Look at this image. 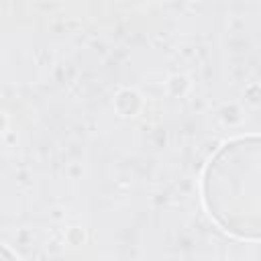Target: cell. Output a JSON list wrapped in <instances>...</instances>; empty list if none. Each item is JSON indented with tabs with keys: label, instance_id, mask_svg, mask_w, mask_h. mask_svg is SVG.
I'll return each mask as SVG.
<instances>
[{
	"label": "cell",
	"instance_id": "obj_1",
	"mask_svg": "<svg viewBox=\"0 0 261 261\" xmlns=\"http://www.w3.org/2000/svg\"><path fill=\"white\" fill-rule=\"evenodd\" d=\"M204 202L212 218L241 239L259 237V139L226 143L204 175Z\"/></svg>",
	"mask_w": 261,
	"mask_h": 261
},
{
	"label": "cell",
	"instance_id": "obj_2",
	"mask_svg": "<svg viewBox=\"0 0 261 261\" xmlns=\"http://www.w3.org/2000/svg\"><path fill=\"white\" fill-rule=\"evenodd\" d=\"M0 261H14V259H12V255H10L8 251H4V249L0 247Z\"/></svg>",
	"mask_w": 261,
	"mask_h": 261
}]
</instances>
